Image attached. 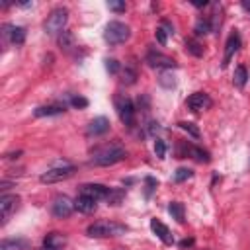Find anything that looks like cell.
<instances>
[{
  "instance_id": "1",
  "label": "cell",
  "mask_w": 250,
  "mask_h": 250,
  "mask_svg": "<svg viewBox=\"0 0 250 250\" xmlns=\"http://www.w3.org/2000/svg\"><path fill=\"white\" fill-rule=\"evenodd\" d=\"M127 156V150L123 145L119 143H105V145H100L98 148L92 150V158L90 162L94 166H111V164H117L121 160H125Z\"/></svg>"
},
{
  "instance_id": "2",
  "label": "cell",
  "mask_w": 250,
  "mask_h": 250,
  "mask_svg": "<svg viewBox=\"0 0 250 250\" xmlns=\"http://www.w3.org/2000/svg\"><path fill=\"white\" fill-rule=\"evenodd\" d=\"M74 172H76V168H74L72 164H68V162L62 160V162L53 164L49 170H45V172L39 176V182H41V184H57V182H62V180L74 176Z\"/></svg>"
},
{
  "instance_id": "3",
  "label": "cell",
  "mask_w": 250,
  "mask_h": 250,
  "mask_svg": "<svg viewBox=\"0 0 250 250\" xmlns=\"http://www.w3.org/2000/svg\"><path fill=\"white\" fill-rule=\"evenodd\" d=\"M68 21V10L59 6L55 10H51V14L47 16L45 23H43V29L47 35H61L64 31V25Z\"/></svg>"
},
{
  "instance_id": "4",
  "label": "cell",
  "mask_w": 250,
  "mask_h": 250,
  "mask_svg": "<svg viewBox=\"0 0 250 250\" xmlns=\"http://www.w3.org/2000/svg\"><path fill=\"white\" fill-rule=\"evenodd\" d=\"M129 37H131V27L123 21H117V20L109 21L104 29V39L109 45H121L125 41H129Z\"/></svg>"
},
{
  "instance_id": "5",
  "label": "cell",
  "mask_w": 250,
  "mask_h": 250,
  "mask_svg": "<svg viewBox=\"0 0 250 250\" xmlns=\"http://www.w3.org/2000/svg\"><path fill=\"white\" fill-rule=\"evenodd\" d=\"M127 230L125 225L115 223V221H96L88 227V236H96V238H104V236H117L123 234Z\"/></svg>"
},
{
  "instance_id": "6",
  "label": "cell",
  "mask_w": 250,
  "mask_h": 250,
  "mask_svg": "<svg viewBox=\"0 0 250 250\" xmlns=\"http://www.w3.org/2000/svg\"><path fill=\"white\" fill-rule=\"evenodd\" d=\"M176 156L178 158H188L189 156V158H193L197 162H209L211 160L207 150H203L201 146H195L191 143H186V141H178V145H176Z\"/></svg>"
},
{
  "instance_id": "7",
  "label": "cell",
  "mask_w": 250,
  "mask_h": 250,
  "mask_svg": "<svg viewBox=\"0 0 250 250\" xmlns=\"http://www.w3.org/2000/svg\"><path fill=\"white\" fill-rule=\"evenodd\" d=\"M115 107H117L119 119H121L129 129H133V127H135V115H137V109H135L133 102H131L127 96H115Z\"/></svg>"
},
{
  "instance_id": "8",
  "label": "cell",
  "mask_w": 250,
  "mask_h": 250,
  "mask_svg": "<svg viewBox=\"0 0 250 250\" xmlns=\"http://www.w3.org/2000/svg\"><path fill=\"white\" fill-rule=\"evenodd\" d=\"M25 41V27L14 25V23H4L2 25V43L6 45H21Z\"/></svg>"
},
{
  "instance_id": "9",
  "label": "cell",
  "mask_w": 250,
  "mask_h": 250,
  "mask_svg": "<svg viewBox=\"0 0 250 250\" xmlns=\"http://www.w3.org/2000/svg\"><path fill=\"white\" fill-rule=\"evenodd\" d=\"M51 211L57 219H68L74 211V201L68 195H57L51 203Z\"/></svg>"
},
{
  "instance_id": "10",
  "label": "cell",
  "mask_w": 250,
  "mask_h": 250,
  "mask_svg": "<svg viewBox=\"0 0 250 250\" xmlns=\"http://www.w3.org/2000/svg\"><path fill=\"white\" fill-rule=\"evenodd\" d=\"M145 61H146V64L152 66V68H176V66H178V62H176L172 57H168V55H164V53H160V51H154V49H148Z\"/></svg>"
},
{
  "instance_id": "11",
  "label": "cell",
  "mask_w": 250,
  "mask_h": 250,
  "mask_svg": "<svg viewBox=\"0 0 250 250\" xmlns=\"http://www.w3.org/2000/svg\"><path fill=\"white\" fill-rule=\"evenodd\" d=\"M20 197L16 193H2L0 197V213H2V225H6L12 217V213L18 209Z\"/></svg>"
},
{
  "instance_id": "12",
  "label": "cell",
  "mask_w": 250,
  "mask_h": 250,
  "mask_svg": "<svg viewBox=\"0 0 250 250\" xmlns=\"http://www.w3.org/2000/svg\"><path fill=\"white\" fill-rule=\"evenodd\" d=\"M188 107L193 111V113H197V111H203V109H209L211 105H213V100L209 98V94H205V92H193L189 98H188Z\"/></svg>"
},
{
  "instance_id": "13",
  "label": "cell",
  "mask_w": 250,
  "mask_h": 250,
  "mask_svg": "<svg viewBox=\"0 0 250 250\" xmlns=\"http://www.w3.org/2000/svg\"><path fill=\"white\" fill-rule=\"evenodd\" d=\"M238 47H240V35H238L236 31H232V33L229 35L227 43H225V55H223V62H221L223 68L229 66V62H230V59L234 57V53L238 51Z\"/></svg>"
},
{
  "instance_id": "14",
  "label": "cell",
  "mask_w": 250,
  "mask_h": 250,
  "mask_svg": "<svg viewBox=\"0 0 250 250\" xmlns=\"http://www.w3.org/2000/svg\"><path fill=\"white\" fill-rule=\"evenodd\" d=\"M109 191H111V188H105L102 184H84V186H80V193H84V195H88V197H92L96 201L107 199Z\"/></svg>"
},
{
  "instance_id": "15",
  "label": "cell",
  "mask_w": 250,
  "mask_h": 250,
  "mask_svg": "<svg viewBox=\"0 0 250 250\" xmlns=\"http://www.w3.org/2000/svg\"><path fill=\"white\" fill-rule=\"evenodd\" d=\"M150 230L166 244V246H172L174 244V234L170 232V229L162 223V221H158V219H150Z\"/></svg>"
},
{
  "instance_id": "16",
  "label": "cell",
  "mask_w": 250,
  "mask_h": 250,
  "mask_svg": "<svg viewBox=\"0 0 250 250\" xmlns=\"http://www.w3.org/2000/svg\"><path fill=\"white\" fill-rule=\"evenodd\" d=\"M107 131H109V119L107 117H96L90 121L86 135L88 137H100V135H105Z\"/></svg>"
},
{
  "instance_id": "17",
  "label": "cell",
  "mask_w": 250,
  "mask_h": 250,
  "mask_svg": "<svg viewBox=\"0 0 250 250\" xmlns=\"http://www.w3.org/2000/svg\"><path fill=\"white\" fill-rule=\"evenodd\" d=\"M66 111V105L64 104H49V105H39L35 107L33 115L35 117H51V115H61Z\"/></svg>"
},
{
  "instance_id": "18",
  "label": "cell",
  "mask_w": 250,
  "mask_h": 250,
  "mask_svg": "<svg viewBox=\"0 0 250 250\" xmlns=\"http://www.w3.org/2000/svg\"><path fill=\"white\" fill-rule=\"evenodd\" d=\"M96 207H98V201L92 199V197H88V195H84V193H80L74 199V209L80 211V213H94Z\"/></svg>"
},
{
  "instance_id": "19",
  "label": "cell",
  "mask_w": 250,
  "mask_h": 250,
  "mask_svg": "<svg viewBox=\"0 0 250 250\" xmlns=\"http://www.w3.org/2000/svg\"><path fill=\"white\" fill-rule=\"evenodd\" d=\"M43 244H45V248H51V250H62L66 244V238L61 232H51L45 236Z\"/></svg>"
},
{
  "instance_id": "20",
  "label": "cell",
  "mask_w": 250,
  "mask_h": 250,
  "mask_svg": "<svg viewBox=\"0 0 250 250\" xmlns=\"http://www.w3.org/2000/svg\"><path fill=\"white\" fill-rule=\"evenodd\" d=\"M29 242L25 238H4L0 242V250H27Z\"/></svg>"
},
{
  "instance_id": "21",
  "label": "cell",
  "mask_w": 250,
  "mask_h": 250,
  "mask_svg": "<svg viewBox=\"0 0 250 250\" xmlns=\"http://www.w3.org/2000/svg\"><path fill=\"white\" fill-rule=\"evenodd\" d=\"M246 82H248V70H246L244 64H238V66L234 68V74H232V84H234L236 88H244Z\"/></svg>"
},
{
  "instance_id": "22",
  "label": "cell",
  "mask_w": 250,
  "mask_h": 250,
  "mask_svg": "<svg viewBox=\"0 0 250 250\" xmlns=\"http://www.w3.org/2000/svg\"><path fill=\"white\" fill-rule=\"evenodd\" d=\"M168 213L172 215V219H176L178 223H184L186 221V209H184V203L180 201H172L168 205Z\"/></svg>"
},
{
  "instance_id": "23",
  "label": "cell",
  "mask_w": 250,
  "mask_h": 250,
  "mask_svg": "<svg viewBox=\"0 0 250 250\" xmlns=\"http://www.w3.org/2000/svg\"><path fill=\"white\" fill-rule=\"evenodd\" d=\"M59 45H61V49H62V51L70 53V51L74 49V35H72L68 29H64V31L59 35Z\"/></svg>"
},
{
  "instance_id": "24",
  "label": "cell",
  "mask_w": 250,
  "mask_h": 250,
  "mask_svg": "<svg viewBox=\"0 0 250 250\" xmlns=\"http://www.w3.org/2000/svg\"><path fill=\"white\" fill-rule=\"evenodd\" d=\"M193 31H195V35H197V37H201V35H207L209 31H213L209 18H199V20L195 21V25H193Z\"/></svg>"
},
{
  "instance_id": "25",
  "label": "cell",
  "mask_w": 250,
  "mask_h": 250,
  "mask_svg": "<svg viewBox=\"0 0 250 250\" xmlns=\"http://www.w3.org/2000/svg\"><path fill=\"white\" fill-rule=\"evenodd\" d=\"M178 127L182 129V131H186L188 135H191L193 139H199L201 137V131L197 129V125L195 123H191V121H180L178 123Z\"/></svg>"
},
{
  "instance_id": "26",
  "label": "cell",
  "mask_w": 250,
  "mask_h": 250,
  "mask_svg": "<svg viewBox=\"0 0 250 250\" xmlns=\"http://www.w3.org/2000/svg\"><path fill=\"white\" fill-rule=\"evenodd\" d=\"M158 84H160L162 88L170 90V88L176 86V76H174L172 72H160V76H158Z\"/></svg>"
},
{
  "instance_id": "27",
  "label": "cell",
  "mask_w": 250,
  "mask_h": 250,
  "mask_svg": "<svg viewBox=\"0 0 250 250\" xmlns=\"http://www.w3.org/2000/svg\"><path fill=\"white\" fill-rule=\"evenodd\" d=\"M135 80H137V70L133 66H125L121 72V82L123 84H135Z\"/></svg>"
},
{
  "instance_id": "28",
  "label": "cell",
  "mask_w": 250,
  "mask_h": 250,
  "mask_svg": "<svg viewBox=\"0 0 250 250\" xmlns=\"http://www.w3.org/2000/svg\"><path fill=\"white\" fill-rule=\"evenodd\" d=\"M186 51L191 53L193 57H201V55H203V47H201L195 39H188V41H186Z\"/></svg>"
},
{
  "instance_id": "29",
  "label": "cell",
  "mask_w": 250,
  "mask_h": 250,
  "mask_svg": "<svg viewBox=\"0 0 250 250\" xmlns=\"http://www.w3.org/2000/svg\"><path fill=\"white\" fill-rule=\"evenodd\" d=\"M123 195H125V191H123V189H111L105 201H107L109 205H119V203H121V199H123Z\"/></svg>"
},
{
  "instance_id": "30",
  "label": "cell",
  "mask_w": 250,
  "mask_h": 250,
  "mask_svg": "<svg viewBox=\"0 0 250 250\" xmlns=\"http://www.w3.org/2000/svg\"><path fill=\"white\" fill-rule=\"evenodd\" d=\"M191 176H193V172H191L189 168H178V170L174 172V182L180 184V182H184V180H188V178H191Z\"/></svg>"
},
{
  "instance_id": "31",
  "label": "cell",
  "mask_w": 250,
  "mask_h": 250,
  "mask_svg": "<svg viewBox=\"0 0 250 250\" xmlns=\"http://www.w3.org/2000/svg\"><path fill=\"white\" fill-rule=\"evenodd\" d=\"M143 182H145V197H150V195H152V191L156 189L158 182H156V180H154L152 176H146V178H145Z\"/></svg>"
},
{
  "instance_id": "32",
  "label": "cell",
  "mask_w": 250,
  "mask_h": 250,
  "mask_svg": "<svg viewBox=\"0 0 250 250\" xmlns=\"http://www.w3.org/2000/svg\"><path fill=\"white\" fill-rule=\"evenodd\" d=\"M154 154H156L160 160L166 158V143H164L162 139H156V141H154Z\"/></svg>"
},
{
  "instance_id": "33",
  "label": "cell",
  "mask_w": 250,
  "mask_h": 250,
  "mask_svg": "<svg viewBox=\"0 0 250 250\" xmlns=\"http://www.w3.org/2000/svg\"><path fill=\"white\" fill-rule=\"evenodd\" d=\"M70 105L76 107V109H84V107H88V100L82 98V96H72L70 98Z\"/></svg>"
},
{
  "instance_id": "34",
  "label": "cell",
  "mask_w": 250,
  "mask_h": 250,
  "mask_svg": "<svg viewBox=\"0 0 250 250\" xmlns=\"http://www.w3.org/2000/svg\"><path fill=\"white\" fill-rule=\"evenodd\" d=\"M154 35H156V41L164 47V45H166V41H168V31H166L162 25H158V27H156V31H154Z\"/></svg>"
},
{
  "instance_id": "35",
  "label": "cell",
  "mask_w": 250,
  "mask_h": 250,
  "mask_svg": "<svg viewBox=\"0 0 250 250\" xmlns=\"http://www.w3.org/2000/svg\"><path fill=\"white\" fill-rule=\"evenodd\" d=\"M107 8H109V10H113V12H117V14H121V12H125V10H127L125 2H117V0H109V2H107Z\"/></svg>"
},
{
  "instance_id": "36",
  "label": "cell",
  "mask_w": 250,
  "mask_h": 250,
  "mask_svg": "<svg viewBox=\"0 0 250 250\" xmlns=\"http://www.w3.org/2000/svg\"><path fill=\"white\" fill-rule=\"evenodd\" d=\"M105 68H107V72L117 74V72H119V68H121V64H119L115 59H105Z\"/></svg>"
},
{
  "instance_id": "37",
  "label": "cell",
  "mask_w": 250,
  "mask_h": 250,
  "mask_svg": "<svg viewBox=\"0 0 250 250\" xmlns=\"http://www.w3.org/2000/svg\"><path fill=\"white\" fill-rule=\"evenodd\" d=\"M160 25H162V27L168 31V35H174V25H172L168 20H162V21H160Z\"/></svg>"
},
{
  "instance_id": "38",
  "label": "cell",
  "mask_w": 250,
  "mask_h": 250,
  "mask_svg": "<svg viewBox=\"0 0 250 250\" xmlns=\"http://www.w3.org/2000/svg\"><path fill=\"white\" fill-rule=\"evenodd\" d=\"M148 133H150V135L160 133V125H158L156 121H150V123H148Z\"/></svg>"
},
{
  "instance_id": "39",
  "label": "cell",
  "mask_w": 250,
  "mask_h": 250,
  "mask_svg": "<svg viewBox=\"0 0 250 250\" xmlns=\"http://www.w3.org/2000/svg\"><path fill=\"white\" fill-rule=\"evenodd\" d=\"M240 6H242L246 12H250V2H248V0H242V2H240Z\"/></svg>"
},
{
  "instance_id": "40",
  "label": "cell",
  "mask_w": 250,
  "mask_h": 250,
  "mask_svg": "<svg viewBox=\"0 0 250 250\" xmlns=\"http://www.w3.org/2000/svg\"><path fill=\"white\" fill-rule=\"evenodd\" d=\"M189 244H193V240H191V238H189V240H182V242H180V246H184V248H186V246H189Z\"/></svg>"
},
{
  "instance_id": "41",
  "label": "cell",
  "mask_w": 250,
  "mask_h": 250,
  "mask_svg": "<svg viewBox=\"0 0 250 250\" xmlns=\"http://www.w3.org/2000/svg\"><path fill=\"white\" fill-rule=\"evenodd\" d=\"M193 6H197V8H201V6H207V2L203 0V2H193Z\"/></svg>"
},
{
  "instance_id": "42",
  "label": "cell",
  "mask_w": 250,
  "mask_h": 250,
  "mask_svg": "<svg viewBox=\"0 0 250 250\" xmlns=\"http://www.w3.org/2000/svg\"><path fill=\"white\" fill-rule=\"evenodd\" d=\"M43 250H51V248H43Z\"/></svg>"
}]
</instances>
